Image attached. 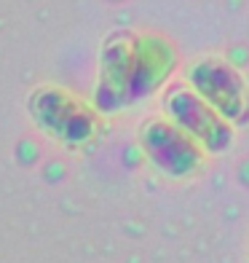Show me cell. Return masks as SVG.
I'll use <instances>...</instances> for the list:
<instances>
[{
	"label": "cell",
	"mask_w": 249,
	"mask_h": 263,
	"mask_svg": "<svg viewBox=\"0 0 249 263\" xmlns=\"http://www.w3.org/2000/svg\"><path fill=\"white\" fill-rule=\"evenodd\" d=\"M188 83L233 126L249 124V86L231 62L220 57L198 59L188 67Z\"/></svg>",
	"instance_id": "cell-2"
},
{
	"label": "cell",
	"mask_w": 249,
	"mask_h": 263,
	"mask_svg": "<svg viewBox=\"0 0 249 263\" xmlns=\"http://www.w3.org/2000/svg\"><path fill=\"white\" fill-rule=\"evenodd\" d=\"M139 145L148 161L169 177L196 175L206 156V151L172 118H148L139 129Z\"/></svg>",
	"instance_id": "cell-3"
},
{
	"label": "cell",
	"mask_w": 249,
	"mask_h": 263,
	"mask_svg": "<svg viewBox=\"0 0 249 263\" xmlns=\"http://www.w3.org/2000/svg\"><path fill=\"white\" fill-rule=\"evenodd\" d=\"M134 70V32H113L99 54V83L94 102L102 113H115L129 105Z\"/></svg>",
	"instance_id": "cell-5"
},
{
	"label": "cell",
	"mask_w": 249,
	"mask_h": 263,
	"mask_svg": "<svg viewBox=\"0 0 249 263\" xmlns=\"http://www.w3.org/2000/svg\"><path fill=\"white\" fill-rule=\"evenodd\" d=\"M166 118H172L177 126H182L206 153H228L233 145V124L217 113L201 94L193 91L191 83H177L163 94Z\"/></svg>",
	"instance_id": "cell-1"
},
{
	"label": "cell",
	"mask_w": 249,
	"mask_h": 263,
	"mask_svg": "<svg viewBox=\"0 0 249 263\" xmlns=\"http://www.w3.org/2000/svg\"><path fill=\"white\" fill-rule=\"evenodd\" d=\"M177 65L174 46L161 35H134V70H132V94L129 100H142L153 94L172 76Z\"/></svg>",
	"instance_id": "cell-6"
},
{
	"label": "cell",
	"mask_w": 249,
	"mask_h": 263,
	"mask_svg": "<svg viewBox=\"0 0 249 263\" xmlns=\"http://www.w3.org/2000/svg\"><path fill=\"white\" fill-rule=\"evenodd\" d=\"M32 116L46 132H51L67 145H80L94 137L97 116L73 94L62 89H40L32 94Z\"/></svg>",
	"instance_id": "cell-4"
}]
</instances>
